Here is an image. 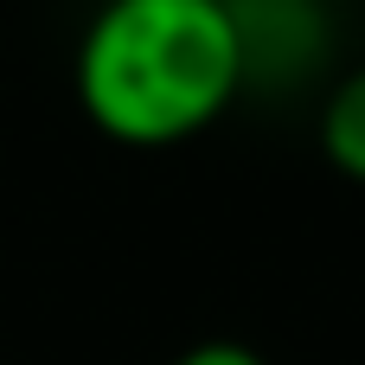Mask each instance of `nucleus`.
I'll return each instance as SVG.
<instances>
[{"mask_svg":"<svg viewBox=\"0 0 365 365\" xmlns=\"http://www.w3.org/2000/svg\"><path fill=\"white\" fill-rule=\"evenodd\" d=\"M83 122L115 148H180L244 96L231 0H103L71 58Z\"/></svg>","mask_w":365,"mask_h":365,"instance_id":"nucleus-1","label":"nucleus"},{"mask_svg":"<svg viewBox=\"0 0 365 365\" xmlns=\"http://www.w3.org/2000/svg\"><path fill=\"white\" fill-rule=\"evenodd\" d=\"M237 45H244V90L250 83H295L321 58V19L314 0H231Z\"/></svg>","mask_w":365,"mask_h":365,"instance_id":"nucleus-2","label":"nucleus"},{"mask_svg":"<svg viewBox=\"0 0 365 365\" xmlns=\"http://www.w3.org/2000/svg\"><path fill=\"white\" fill-rule=\"evenodd\" d=\"M314 6H346V0H314Z\"/></svg>","mask_w":365,"mask_h":365,"instance_id":"nucleus-5","label":"nucleus"},{"mask_svg":"<svg viewBox=\"0 0 365 365\" xmlns=\"http://www.w3.org/2000/svg\"><path fill=\"white\" fill-rule=\"evenodd\" d=\"M173 365H269L257 346H244V340H199V346H186Z\"/></svg>","mask_w":365,"mask_h":365,"instance_id":"nucleus-4","label":"nucleus"},{"mask_svg":"<svg viewBox=\"0 0 365 365\" xmlns=\"http://www.w3.org/2000/svg\"><path fill=\"white\" fill-rule=\"evenodd\" d=\"M314 135H321V154H327V167H334L340 180L365 186V64H359V71H346V77L327 90Z\"/></svg>","mask_w":365,"mask_h":365,"instance_id":"nucleus-3","label":"nucleus"}]
</instances>
